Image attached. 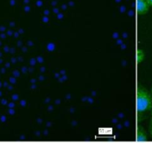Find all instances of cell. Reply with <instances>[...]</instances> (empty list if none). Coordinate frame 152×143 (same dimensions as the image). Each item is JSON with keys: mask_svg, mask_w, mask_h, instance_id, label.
Segmentation results:
<instances>
[{"mask_svg": "<svg viewBox=\"0 0 152 143\" xmlns=\"http://www.w3.org/2000/svg\"><path fill=\"white\" fill-rule=\"evenodd\" d=\"M137 109L139 122L144 120L147 113L152 111V94L142 86L137 87Z\"/></svg>", "mask_w": 152, "mask_h": 143, "instance_id": "cell-1", "label": "cell"}, {"mask_svg": "<svg viewBox=\"0 0 152 143\" xmlns=\"http://www.w3.org/2000/svg\"><path fill=\"white\" fill-rule=\"evenodd\" d=\"M150 5L146 0H137V10L139 15L145 14L149 10Z\"/></svg>", "mask_w": 152, "mask_h": 143, "instance_id": "cell-2", "label": "cell"}, {"mask_svg": "<svg viewBox=\"0 0 152 143\" xmlns=\"http://www.w3.org/2000/svg\"><path fill=\"white\" fill-rule=\"evenodd\" d=\"M137 139L139 142H145L148 140L146 130L144 129L143 127L138 125L137 129Z\"/></svg>", "mask_w": 152, "mask_h": 143, "instance_id": "cell-3", "label": "cell"}, {"mask_svg": "<svg viewBox=\"0 0 152 143\" xmlns=\"http://www.w3.org/2000/svg\"><path fill=\"white\" fill-rule=\"evenodd\" d=\"M144 58H145V53H144V52L142 49H138L137 52V59L138 63L142 62L144 60Z\"/></svg>", "mask_w": 152, "mask_h": 143, "instance_id": "cell-4", "label": "cell"}, {"mask_svg": "<svg viewBox=\"0 0 152 143\" xmlns=\"http://www.w3.org/2000/svg\"><path fill=\"white\" fill-rule=\"evenodd\" d=\"M149 134H150V136L152 138V111H151V117H150V122H149Z\"/></svg>", "mask_w": 152, "mask_h": 143, "instance_id": "cell-5", "label": "cell"}, {"mask_svg": "<svg viewBox=\"0 0 152 143\" xmlns=\"http://www.w3.org/2000/svg\"><path fill=\"white\" fill-rule=\"evenodd\" d=\"M146 1H147V2L149 4V5L152 7V0H146Z\"/></svg>", "mask_w": 152, "mask_h": 143, "instance_id": "cell-6", "label": "cell"}, {"mask_svg": "<svg viewBox=\"0 0 152 143\" xmlns=\"http://www.w3.org/2000/svg\"><path fill=\"white\" fill-rule=\"evenodd\" d=\"M151 94H152V86H151Z\"/></svg>", "mask_w": 152, "mask_h": 143, "instance_id": "cell-7", "label": "cell"}]
</instances>
